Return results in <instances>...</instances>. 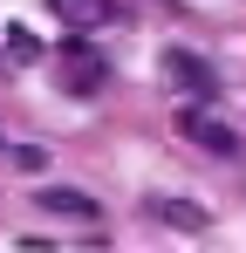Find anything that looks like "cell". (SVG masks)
Listing matches in <instances>:
<instances>
[{"label": "cell", "mask_w": 246, "mask_h": 253, "mask_svg": "<svg viewBox=\"0 0 246 253\" xmlns=\"http://www.w3.org/2000/svg\"><path fill=\"white\" fill-rule=\"evenodd\" d=\"M178 130H185L192 144H205L212 158H240V130L219 124V117H212V110H199V103H192V110H178Z\"/></svg>", "instance_id": "6da1fadb"}, {"label": "cell", "mask_w": 246, "mask_h": 253, "mask_svg": "<svg viewBox=\"0 0 246 253\" xmlns=\"http://www.w3.org/2000/svg\"><path fill=\"white\" fill-rule=\"evenodd\" d=\"M48 14L89 35V28H110V21H117V0H48Z\"/></svg>", "instance_id": "7a4b0ae2"}, {"label": "cell", "mask_w": 246, "mask_h": 253, "mask_svg": "<svg viewBox=\"0 0 246 253\" xmlns=\"http://www.w3.org/2000/svg\"><path fill=\"white\" fill-rule=\"evenodd\" d=\"M164 76H171L178 89H192V96H212V89H219V83H212V69H205L199 55H185V48H171V55H164Z\"/></svg>", "instance_id": "3957f363"}, {"label": "cell", "mask_w": 246, "mask_h": 253, "mask_svg": "<svg viewBox=\"0 0 246 253\" xmlns=\"http://www.w3.org/2000/svg\"><path fill=\"white\" fill-rule=\"evenodd\" d=\"M41 206L48 212H76V219H96V199H82V192H41Z\"/></svg>", "instance_id": "277c9868"}, {"label": "cell", "mask_w": 246, "mask_h": 253, "mask_svg": "<svg viewBox=\"0 0 246 253\" xmlns=\"http://www.w3.org/2000/svg\"><path fill=\"white\" fill-rule=\"evenodd\" d=\"M69 76H82V83H103V62H96L89 48H69Z\"/></svg>", "instance_id": "5b68a950"}, {"label": "cell", "mask_w": 246, "mask_h": 253, "mask_svg": "<svg viewBox=\"0 0 246 253\" xmlns=\"http://www.w3.org/2000/svg\"><path fill=\"white\" fill-rule=\"evenodd\" d=\"M7 48H14L21 62H35V55H41V42H28V28H7Z\"/></svg>", "instance_id": "8992f818"}]
</instances>
